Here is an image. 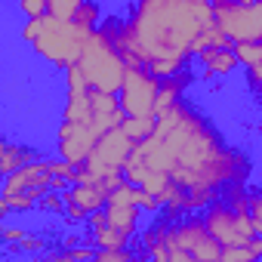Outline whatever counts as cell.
<instances>
[{"label": "cell", "mask_w": 262, "mask_h": 262, "mask_svg": "<svg viewBox=\"0 0 262 262\" xmlns=\"http://www.w3.org/2000/svg\"><path fill=\"white\" fill-rule=\"evenodd\" d=\"M253 170L250 151L231 145L201 105L179 99L158 111L155 129L133 145L123 176L158 201L176 185L185 213H204L231 182H250Z\"/></svg>", "instance_id": "cell-1"}, {"label": "cell", "mask_w": 262, "mask_h": 262, "mask_svg": "<svg viewBox=\"0 0 262 262\" xmlns=\"http://www.w3.org/2000/svg\"><path fill=\"white\" fill-rule=\"evenodd\" d=\"M213 4L194 0H129L123 13H108L111 28L129 65H142L158 77L191 68L204 31L213 25Z\"/></svg>", "instance_id": "cell-2"}, {"label": "cell", "mask_w": 262, "mask_h": 262, "mask_svg": "<svg viewBox=\"0 0 262 262\" xmlns=\"http://www.w3.org/2000/svg\"><path fill=\"white\" fill-rule=\"evenodd\" d=\"M136 259L155 262H222V244L210 234L204 213H155L133 241Z\"/></svg>", "instance_id": "cell-3"}, {"label": "cell", "mask_w": 262, "mask_h": 262, "mask_svg": "<svg viewBox=\"0 0 262 262\" xmlns=\"http://www.w3.org/2000/svg\"><path fill=\"white\" fill-rule=\"evenodd\" d=\"M56 176H77V167L68 164L65 158H34L28 161L25 167L13 170L4 176V191H0V216L4 219H13L19 213H34L37 210V201L53 191V182Z\"/></svg>", "instance_id": "cell-4"}, {"label": "cell", "mask_w": 262, "mask_h": 262, "mask_svg": "<svg viewBox=\"0 0 262 262\" xmlns=\"http://www.w3.org/2000/svg\"><path fill=\"white\" fill-rule=\"evenodd\" d=\"M86 37H90V28H83L77 22H68V19H56L50 13L25 19L22 28H19V40L28 43L31 53L56 71H65V68L77 65Z\"/></svg>", "instance_id": "cell-5"}, {"label": "cell", "mask_w": 262, "mask_h": 262, "mask_svg": "<svg viewBox=\"0 0 262 262\" xmlns=\"http://www.w3.org/2000/svg\"><path fill=\"white\" fill-rule=\"evenodd\" d=\"M77 65L86 74L90 86L93 90H105V93H120L126 68H129V62L120 53V47H117V40H114L108 25H99L96 31H90Z\"/></svg>", "instance_id": "cell-6"}, {"label": "cell", "mask_w": 262, "mask_h": 262, "mask_svg": "<svg viewBox=\"0 0 262 262\" xmlns=\"http://www.w3.org/2000/svg\"><path fill=\"white\" fill-rule=\"evenodd\" d=\"M204 222H207L210 234L222 244V250H225V247H247V244L259 234L256 225H253L250 210L234 207V204H228L225 198H216V201L204 210Z\"/></svg>", "instance_id": "cell-7"}, {"label": "cell", "mask_w": 262, "mask_h": 262, "mask_svg": "<svg viewBox=\"0 0 262 262\" xmlns=\"http://www.w3.org/2000/svg\"><path fill=\"white\" fill-rule=\"evenodd\" d=\"M213 19L228 43L262 40V0H213Z\"/></svg>", "instance_id": "cell-8"}, {"label": "cell", "mask_w": 262, "mask_h": 262, "mask_svg": "<svg viewBox=\"0 0 262 262\" xmlns=\"http://www.w3.org/2000/svg\"><path fill=\"white\" fill-rule=\"evenodd\" d=\"M120 105L126 114L136 117H158V96H161V77L151 74L142 65H129L123 86H120Z\"/></svg>", "instance_id": "cell-9"}, {"label": "cell", "mask_w": 262, "mask_h": 262, "mask_svg": "<svg viewBox=\"0 0 262 262\" xmlns=\"http://www.w3.org/2000/svg\"><path fill=\"white\" fill-rule=\"evenodd\" d=\"M99 142V133H96V126L93 123H83V120H62L56 126V155L65 158L68 164L80 167L93 148Z\"/></svg>", "instance_id": "cell-10"}, {"label": "cell", "mask_w": 262, "mask_h": 262, "mask_svg": "<svg viewBox=\"0 0 262 262\" xmlns=\"http://www.w3.org/2000/svg\"><path fill=\"white\" fill-rule=\"evenodd\" d=\"M65 222L68 225H86L90 213L102 210L108 201V188L102 182H71L65 191Z\"/></svg>", "instance_id": "cell-11"}, {"label": "cell", "mask_w": 262, "mask_h": 262, "mask_svg": "<svg viewBox=\"0 0 262 262\" xmlns=\"http://www.w3.org/2000/svg\"><path fill=\"white\" fill-rule=\"evenodd\" d=\"M194 59H198V65H194L198 80H204V83L225 80V77H231V74L241 68V62H237V56H234V47H231V43L207 47V50H201Z\"/></svg>", "instance_id": "cell-12"}, {"label": "cell", "mask_w": 262, "mask_h": 262, "mask_svg": "<svg viewBox=\"0 0 262 262\" xmlns=\"http://www.w3.org/2000/svg\"><path fill=\"white\" fill-rule=\"evenodd\" d=\"M0 244H4V253L7 256H43L50 247H47V237H40L37 231L25 228V225H16L10 219H4V228H0Z\"/></svg>", "instance_id": "cell-13"}, {"label": "cell", "mask_w": 262, "mask_h": 262, "mask_svg": "<svg viewBox=\"0 0 262 262\" xmlns=\"http://www.w3.org/2000/svg\"><path fill=\"white\" fill-rule=\"evenodd\" d=\"M34 158H37V151H34L25 139L7 136L4 145H0V170H4V176L13 173V170H19V167H25V164L34 161Z\"/></svg>", "instance_id": "cell-14"}, {"label": "cell", "mask_w": 262, "mask_h": 262, "mask_svg": "<svg viewBox=\"0 0 262 262\" xmlns=\"http://www.w3.org/2000/svg\"><path fill=\"white\" fill-rule=\"evenodd\" d=\"M231 47H234V56H237L244 71L262 65V40H241V43H231Z\"/></svg>", "instance_id": "cell-15"}, {"label": "cell", "mask_w": 262, "mask_h": 262, "mask_svg": "<svg viewBox=\"0 0 262 262\" xmlns=\"http://www.w3.org/2000/svg\"><path fill=\"white\" fill-rule=\"evenodd\" d=\"M105 16H108V13H105V7L99 4V0H86V4L77 10L74 22H77V25H83V28H90V31H96V28L105 22Z\"/></svg>", "instance_id": "cell-16"}, {"label": "cell", "mask_w": 262, "mask_h": 262, "mask_svg": "<svg viewBox=\"0 0 262 262\" xmlns=\"http://www.w3.org/2000/svg\"><path fill=\"white\" fill-rule=\"evenodd\" d=\"M120 126H123V133H126L129 139H136V142H139V139H145L151 129H155V117H136V114H126Z\"/></svg>", "instance_id": "cell-17"}, {"label": "cell", "mask_w": 262, "mask_h": 262, "mask_svg": "<svg viewBox=\"0 0 262 262\" xmlns=\"http://www.w3.org/2000/svg\"><path fill=\"white\" fill-rule=\"evenodd\" d=\"M34 213H40V216H65V194L62 191H47L40 201H37V210Z\"/></svg>", "instance_id": "cell-18"}, {"label": "cell", "mask_w": 262, "mask_h": 262, "mask_svg": "<svg viewBox=\"0 0 262 262\" xmlns=\"http://www.w3.org/2000/svg\"><path fill=\"white\" fill-rule=\"evenodd\" d=\"M86 4V0H50V16H56V19H68V22H74V16H77V10Z\"/></svg>", "instance_id": "cell-19"}, {"label": "cell", "mask_w": 262, "mask_h": 262, "mask_svg": "<svg viewBox=\"0 0 262 262\" xmlns=\"http://www.w3.org/2000/svg\"><path fill=\"white\" fill-rule=\"evenodd\" d=\"M129 259H136L133 247H105V250H96V262H129Z\"/></svg>", "instance_id": "cell-20"}, {"label": "cell", "mask_w": 262, "mask_h": 262, "mask_svg": "<svg viewBox=\"0 0 262 262\" xmlns=\"http://www.w3.org/2000/svg\"><path fill=\"white\" fill-rule=\"evenodd\" d=\"M22 19H34V16H47L50 0H13Z\"/></svg>", "instance_id": "cell-21"}, {"label": "cell", "mask_w": 262, "mask_h": 262, "mask_svg": "<svg viewBox=\"0 0 262 262\" xmlns=\"http://www.w3.org/2000/svg\"><path fill=\"white\" fill-rule=\"evenodd\" d=\"M256 250L247 244V247H225L222 250V262H256Z\"/></svg>", "instance_id": "cell-22"}, {"label": "cell", "mask_w": 262, "mask_h": 262, "mask_svg": "<svg viewBox=\"0 0 262 262\" xmlns=\"http://www.w3.org/2000/svg\"><path fill=\"white\" fill-rule=\"evenodd\" d=\"M250 216H253L256 231L262 234V188H256V185H250Z\"/></svg>", "instance_id": "cell-23"}, {"label": "cell", "mask_w": 262, "mask_h": 262, "mask_svg": "<svg viewBox=\"0 0 262 262\" xmlns=\"http://www.w3.org/2000/svg\"><path fill=\"white\" fill-rule=\"evenodd\" d=\"M247 86H250V90H253V96L262 102V65L247 68Z\"/></svg>", "instance_id": "cell-24"}, {"label": "cell", "mask_w": 262, "mask_h": 262, "mask_svg": "<svg viewBox=\"0 0 262 262\" xmlns=\"http://www.w3.org/2000/svg\"><path fill=\"white\" fill-rule=\"evenodd\" d=\"M250 247H253V250H256V256L262 259V234H256V237L250 241Z\"/></svg>", "instance_id": "cell-25"}, {"label": "cell", "mask_w": 262, "mask_h": 262, "mask_svg": "<svg viewBox=\"0 0 262 262\" xmlns=\"http://www.w3.org/2000/svg\"><path fill=\"white\" fill-rule=\"evenodd\" d=\"M194 4H213V0H194Z\"/></svg>", "instance_id": "cell-26"}]
</instances>
